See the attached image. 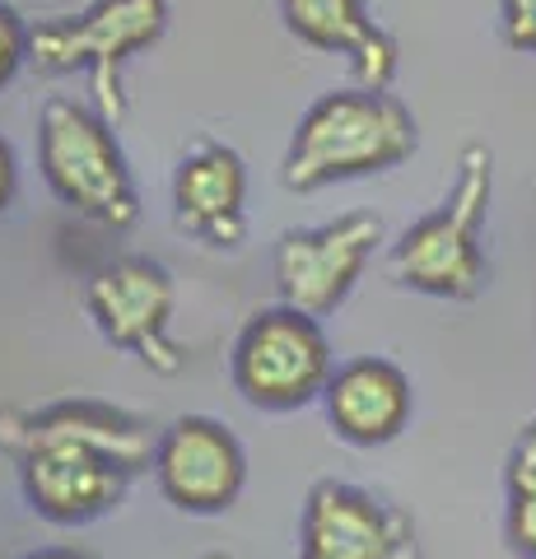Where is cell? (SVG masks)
<instances>
[{
  "label": "cell",
  "instance_id": "9c48e42d",
  "mask_svg": "<svg viewBox=\"0 0 536 559\" xmlns=\"http://www.w3.org/2000/svg\"><path fill=\"white\" fill-rule=\"evenodd\" d=\"M299 559H420L415 522L345 480H318L303 499Z\"/></svg>",
  "mask_w": 536,
  "mask_h": 559
},
{
  "label": "cell",
  "instance_id": "3957f363",
  "mask_svg": "<svg viewBox=\"0 0 536 559\" xmlns=\"http://www.w3.org/2000/svg\"><path fill=\"white\" fill-rule=\"evenodd\" d=\"M38 168L65 210L103 229H131L141 219L127 154L112 121L80 98H47L38 117Z\"/></svg>",
  "mask_w": 536,
  "mask_h": 559
},
{
  "label": "cell",
  "instance_id": "ba28073f",
  "mask_svg": "<svg viewBox=\"0 0 536 559\" xmlns=\"http://www.w3.org/2000/svg\"><path fill=\"white\" fill-rule=\"evenodd\" d=\"M154 480L178 513L219 518L248 485V452L215 415H182L159 433Z\"/></svg>",
  "mask_w": 536,
  "mask_h": 559
},
{
  "label": "cell",
  "instance_id": "ffe728a7",
  "mask_svg": "<svg viewBox=\"0 0 536 559\" xmlns=\"http://www.w3.org/2000/svg\"><path fill=\"white\" fill-rule=\"evenodd\" d=\"M205 559H229V555H205Z\"/></svg>",
  "mask_w": 536,
  "mask_h": 559
},
{
  "label": "cell",
  "instance_id": "4fadbf2b",
  "mask_svg": "<svg viewBox=\"0 0 536 559\" xmlns=\"http://www.w3.org/2000/svg\"><path fill=\"white\" fill-rule=\"evenodd\" d=\"M326 425L355 448H383L410 425L415 392L410 378L383 355H359L341 364L322 392Z\"/></svg>",
  "mask_w": 536,
  "mask_h": 559
},
{
  "label": "cell",
  "instance_id": "d6986e66",
  "mask_svg": "<svg viewBox=\"0 0 536 559\" xmlns=\"http://www.w3.org/2000/svg\"><path fill=\"white\" fill-rule=\"evenodd\" d=\"M24 559H90V555L75 550V546H47V550H33V555H24Z\"/></svg>",
  "mask_w": 536,
  "mask_h": 559
},
{
  "label": "cell",
  "instance_id": "2e32d148",
  "mask_svg": "<svg viewBox=\"0 0 536 559\" xmlns=\"http://www.w3.org/2000/svg\"><path fill=\"white\" fill-rule=\"evenodd\" d=\"M28 43H33V28L20 20V10H10L5 0H0V90L24 70Z\"/></svg>",
  "mask_w": 536,
  "mask_h": 559
},
{
  "label": "cell",
  "instance_id": "7a4b0ae2",
  "mask_svg": "<svg viewBox=\"0 0 536 559\" xmlns=\"http://www.w3.org/2000/svg\"><path fill=\"white\" fill-rule=\"evenodd\" d=\"M495 197V154L490 145H472L457 159L453 191L439 210L415 219L392 248V275L406 289L429 294V299H476L490 280L486 261V215Z\"/></svg>",
  "mask_w": 536,
  "mask_h": 559
},
{
  "label": "cell",
  "instance_id": "5bb4252c",
  "mask_svg": "<svg viewBox=\"0 0 536 559\" xmlns=\"http://www.w3.org/2000/svg\"><path fill=\"white\" fill-rule=\"evenodd\" d=\"M281 20L303 47L350 57L359 90H388L396 80L402 47L369 20L365 0H281Z\"/></svg>",
  "mask_w": 536,
  "mask_h": 559
},
{
  "label": "cell",
  "instance_id": "e0dca14e",
  "mask_svg": "<svg viewBox=\"0 0 536 559\" xmlns=\"http://www.w3.org/2000/svg\"><path fill=\"white\" fill-rule=\"evenodd\" d=\"M499 38L523 57H536V0H499Z\"/></svg>",
  "mask_w": 536,
  "mask_h": 559
},
{
  "label": "cell",
  "instance_id": "30bf717a",
  "mask_svg": "<svg viewBox=\"0 0 536 559\" xmlns=\"http://www.w3.org/2000/svg\"><path fill=\"white\" fill-rule=\"evenodd\" d=\"M20 489L28 509L57 522V527H84L122 503L135 471L94 443H38L14 457Z\"/></svg>",
  "mask_w": 536,
  "mask_h": 559
},
{
  "label": "cell",
  "instance_id": "8fae6325",
  "mask_svg": "<svg viewBox=\"0 0 536 559\" xmlns=\"http://www.w3.org/2000/svg\"><path fill=\"white\" fill-rule=\"evenodd\" d=\"M94 443L103 452H112L117 462H127L135 476L154 471V448H159V433H154L141 415L103 406V401H51L38 411H0V452L5 457H20V452L38 448V443Z\"/></svg>",
  "mask_w": 536,
  "mask_h": 559
},
{
  "label": "cell",
  "instance_id": "6da1fadb",
  "mask_svg": "<svg viewBox=\"0 0 536 559\" xmlns=\"http://www.w3.org/2000/svg\"><path fill=\"white\" fill-rule=\"evenodd\" d=\"M415 145H420V127L402 98L388 90H336L318 98L313 108L299 117L289 135L281 182L289 191H318L332 182L373 178V173L402 168Z\"/></svg>",
  "mask_w": 536,
  "mask_h": 559
},
{
  "label": "cell",
  "instance_id": "277c9868",
  "mask_svg": "<svg viewBox=\"0 0 536 559\" xmlns=\"http://www.w3.org/2000/svg\"><path fill=\"white\" fill-rule=\"evenodd\" d=\"M168 0H94L80 14L33 24L28 66L43 75H71L84 70L94 80L98 112L108 121L127 117L122 66L164 38Z\"/></svg>",
  "mask_w": 536,
  "mask_h": 559
},
{
  "label": "cell",
  "instance_id": "7c38bea8",
  "mask_svg": "<svg viewBox=\"0 0 536 559\" xmlns=\"http://www.w3.org/2000/svg\"><path fill=\"white\" fill-rule=\"evenodd\" d=\"M172 219L205 248L234 252L248 234V168L229 145H201L172 173Z\"/></svg>",
  "mask_w": 536,
  "mask_h": 559
},
{
  "label": "cell",
  "instance_id": "ac0fdd59",
  "mask_svg": "<svg viewBox=\"0 0 536 559\" xmlns=\"http://www.w3.org/2000/svg\"><path fill=\"white\" fill-rule=\"evenodd\" d=\"M14 191H20V164H14L10 140L0 135V215L14 205Z\"/></svg>",
  "mask_w": 536,
  "mask_h": 559
},
{
  "label": "cell",
  "instance_id": "9a60e30c",
  "mask_svg": "<svg viewBox=\"0 0 536 559\" xmlns=\"http://www.w3.org/2000/svg\"><path fill=\"white\" fill-rule=\"evenodd\" d=\"M509 509H504V540L517 559H536V419H527L523 433L513 439L509 471Z\"/></svg>",
  "mask_w": 536,
  "mask_h": 559
},
{
  "label": "cell",
  "instance_id": "52a82bcc",
  "mask_svg": "<svg viewBox=\"0 0 536 559\" xmlns=\"http://www.w3.org/2000/svg\"><path fill=\"white\" fill-rule=\"evenodd\" d=\"M84 308H90L103 341L127 349L154 373H178L182 349L172 345V280L154 257H112L84 285Z\"/></svg>",
  "mask_w": 536,
  "mask_h": 559
},
{
  "label": "cell",
  "instance_id": "5b68a950",
  "mask_svg": "<svg viewBox=\"0 0 536 559\" xmlns=\"http://www.w3.org/2000/svg\"><path fill=\"white\" fill-rule=\"evenodd\" d=\"M229 373L234 388L257 411H303L308 401L326 392L336 373V355L322 331V318L275 304L238 331Z\"/></svg>",
  "mask_w": 536,
  "mask_h": 559
},
{
  "label": "cell",
  "instance_id": "8992f818",
  "mask_svg": "<svg viewBox=\"0 0 536 559\" xmlns=\"http://www.w3.org/2000/svg\"><path fill=\"white\" fill-rule=\"evenodd\" d=\"M378 242H383V219L373 210H350V215H336L318 229H289L275 242L271 261L281 304L308 312V318L336 312L359 285Z\"/></svg>",
  "mask_w": 536,
  "mask_h": 559
}]
</instances>
